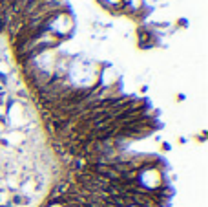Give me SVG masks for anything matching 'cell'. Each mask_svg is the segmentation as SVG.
<instances>
[{
    "label": "cell",
    "instance_id": "obj_1",
    "mask_svg": "<svg viewBox=\"0 0 208 207\" xmlns=\"http://www.w3.org/2000/svg\"><path fill=\"white\" fill-rule=\"evenodd\" d=\"M119 178L121 172H106V178L99 176L86 189L84 196L68 194L47 207H159L155 205L157 198L146 192L157 185L146 182L142 187H131L128 182L121 183Z\"/></svg>",
    "mask_w": 208,
    "mask_h": 207
}]
</instances>
